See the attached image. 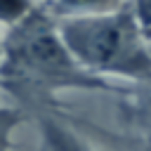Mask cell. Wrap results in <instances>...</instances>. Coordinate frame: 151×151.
I'll list each match as a JSON object with an SVG mask.
<instances>
[{"instance_id":"obj_1","label":"cell","mask_w":151,"mask_h":151,"mask_svg":"<svg viewBox=\"0 0 151 151\" xmlns=\"http://www.w3.org/2000/svg\"><path fill=\"white\" fill-rule=\"evenodd\" d=\"M57 31L76 64L90 76L151 80V45L130 5L64 14L57 19Z\"/></svg>"},{"instance_id":"obj_2","label":"cell","mask_w":151,"mask_h":151,"mask_svg":"<svg viewBox=\"0 0 151 151\" xmlns=\"http://www.w3.org/2000/svg\"><path fill=\"white\" fill-rule=\"evenodd\" d=\"M0 83L14 94L31 97L50 94L61 87H106L104 80L90 76L76 64L57 24L38 7L7 31L2 40Z\"/></svg>"},{"instance_id":"obj_3","label":"cell","mask_w":151,"mask_h":151,"mask_svg":"<svg viewBox=\"0 0 151 151\" xmlns=\"http://www.w3.org/2000/svg\"><path fill=\"white\" fill-rule=\"evenodd\" d=\"M42 134H45V139H47L52 151H90L73 132H68L66 127H61L52 118L42 120Z\"/></svg>"},{"instance_id":"obj_4","label":"cell","mask_w":151,"mask_h":151,"mask_svg":"<svg viewBox=\"0 0 151 151\" xmlns=\"http://www.w3.org/2000/svg\"><path fill=\"white\" fill-rule=\"evenodd\" d=\"M130 7H132L134 21H137L144 40L151 45V2H130Z\"/></svg>"},{"instance_id":"obj_5","label":"cell","mask_w":151,"mask_h":151,"mask_svg":"<svg viewBox=\"0 0 151 151\" xmlns=\"http://www.w3.org/2000/svg\"><path fill=\"white\" fill-rule=\"evenodd\" d=\"M0 59H2V45H0Z\"/></svg>"}]
</instances>
